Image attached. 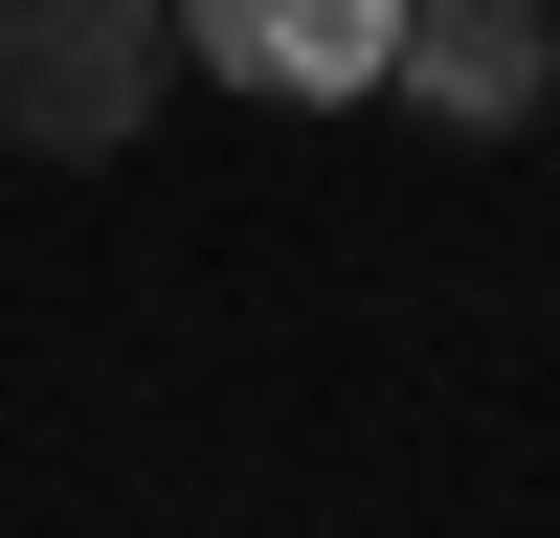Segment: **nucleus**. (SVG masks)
Wrapping results in <instances>:
<instances>
[{"label":"nucleus","instance_id":"3","mask_svg":"<svg viewBox=\"0 0 560 538\" xmlns=\"http://www.w3.org/2000/svg\"><path fill=\"white\" fill-rule=\"evenodd\" d=\"M404 113L427 134H538L560 113V0H404Z\"/></svg>","mask_w":560,"mask_h":538},{"label":"nucleus","instance_id":"2","mask_svg":"<svg viewBox=\"0 0 560 538\" xmlns=\"http://www.w3.org/2000/svg\"><path fill=\"white\" fill-rule=\"evenodd\" d=\"M179 68L269 90V113H359L404 90V0H179Z\"/></svg>","mask_w":560,"mask_h":538},{"label":"nucleus","instance_id":"1","mask_svg":"<svg viewBox=\"0 0 560 538\" xmlns=\"http://www.w3.org/2000/svg\"><path fill=\"white\" fill-rule=\"evenodd\" d=\"M179 90V0H0V157H135Z\"/></svg>","mask_w":560,"mask_h":538}]
</instances>
